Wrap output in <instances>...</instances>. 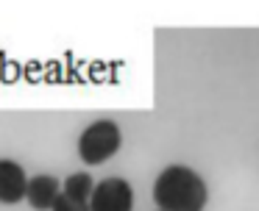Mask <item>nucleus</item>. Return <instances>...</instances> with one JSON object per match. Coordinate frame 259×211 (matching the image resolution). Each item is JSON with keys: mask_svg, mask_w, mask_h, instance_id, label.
I'll return each mask as SVG.
<instances>
[{"mask_svg": "<svg viewBox=\"0 0 259 211\" xmlns=\"http://www.w3.org/2000/svg\"><path fill=\"white\" fill-rule=\"evenodd\" d=\"M153 200L159 211H203L209 200L206 181L190 167H164L153 183Z\"/></svg>", "mask_w": 259, "mask_h": 211, "instance_id": "nucleus-1", "label": "nucleus"}, {"mask_svg": "<svg viewBox=\"0 0 259 211\" xmlns=\"http://www.w3.org/2000/svg\"><path fill=\"white\" fill-rule=\"evenodd\" d=\"M123 144V131L112 120H98L78 136V155L84 164L95 167L109 161Z\"/></svg>", "mask_w": 259, "mask_h": 211, "instance_id": "nucleus-2", "label": "nucleus"}, {"mask_svg": "<svg viewBox=\"0 0 259 211\" xmlns=\"http://www.w3.org/2000/svg\"><path fill=\"white\" fill-rule=\"evenodd\" d=\"M134 189L125 178H103L90 194V211H131Z\"/></svg>", "mask_w": 259, "mask_h": 211, "instance_id": "nucleus-3", "label": "nucleus"}, {"mask_svg": "<svg viewBox=\"0 0 259 211\" xmlns=\"http://www.w3.org/2000/svg\"><path fill=\"white\" fill-rule=\"evenodd\" d=\"M25 183H28V175L17 161L0 159V203L17 205L20 200H25Z\"/></svg>", "mask_w": 259, "mask_h": 211, "instance_id": "nucleus-4", "label": "nucleus"}, {"mask_svg": "<svg viewBox=\"0 0 259 211\" xmlns=\"http://www.w3.org/2000/svg\"><path fill=\"white\" fill-rule=\"evenodd\" d=\"M59 192H62V181H56L53 175H34L25 183V200L36 211H51Z\"/></svg>", "mask_w": 259, "mask_h": 211, "instance_id": "nucleus-5", "label": "nucleus"}, {"mask_svg": "<svg viewBox=\"0 0 259 211\" xmlns=\"http://www.w3.org/2000/svg\"><path fill=\"white\" fill-rule=\"evenodd\" d=\"M92 189H95V181H92L90 172H73L67 181H62V194H67L70 200H75L78 205H87V208H90Z\"/></svg>", "mask_w": 259, "mask_h": 211, "instance_id": "nucleus-6", "label": "nucleus"}, {"mask_svg": "<svg viewBox=\"0 0 259 211\" xmlns=\"http://www.w3.org/2000/svg\"><path fill=\"white\" fill-rule=\"evenodd\" d=\"M51 211H90V208H87V205H78L75 200H70L67 194L59 192L56 200H53V205H51Z\"/></svg>", "mask_w": 259, "mask_h": 211, "instance_id": "nucleus-7", "label": "nucleus"}]
</instances>
